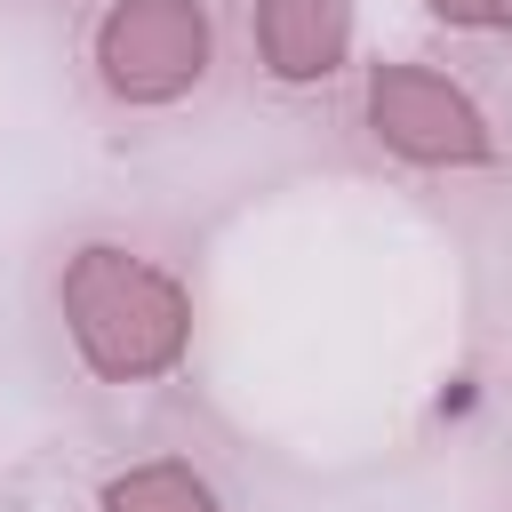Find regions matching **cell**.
Returning a JSON list of instances; mask_svg holds the SVG:
<instances>
[{
  "mask_svg": "<svg viewBox=\"0 0 512 512\" xmlns=\"http://www.w3.org/2000/svg\"><path fill=\"white\" fill-rule=\"evenodd\" d=\"M56 304H64V336H72L80 368L104 376V384H160L192 352V296H184V280L160 272L136 248L88 240L80 256H64Z\"/></svg>",
  "mask_w": 512,
  "mask_h": 512,
  "instance_id": "1",
  "label": "cell"
},
{
  "mask_svg": "<svg viewBox=\"0 0 512 512\" xmlns=\"http://www.w3.org/2000/svg\"><path fill=\"white\" fill-rule=\"evenodd\" d=\"M96 504H104V512H224L216 488H208L192 464H176V456H152V464L112 472Z\"/></svg>",
  "mask_w": 512,
  "mask_h": 512,
  "instance_id": "5",
  "label": "cell"
},
{
  "mask_svg": "<svg viewBox=\"0 0 512 512\" xmlns=\"http://www.w3.org/2000/svg\"><path fill=\"white\" fill-rule=\"evenodd\" d=\"M216 32L200 0H112L96 24V80L120 104H176L208 80Z\"/></svg>",
  "mask_w": 512,
  "mask_h": 512,
  "instance_id": "2",
  "label": "cell"
},
{
  "mask_svg": "<svg viewBox=\"0 0 512 512\" xmlns=\"http://www.w3.org/2000/svg\"><path fill=\"white\" fill-rule=\"evenodd\" d=\"M448 32H504L512 24V0H424Z\"/></svg>",
  "mask_w": 512,
  "mask_h": 512,
  "instance_id": "6",
  "label": "cell"
},
{
  "mask_svg": "<svg viewBox=\"0 0 512 512\" xmlns=\"http://www.w3.org/2000/svg\"><path fill=\"white\" fill-rule=\"evenodd\" d=\"M256 56L280 88H320L352 56V0H256Z\"/></svg>",
  "mask_w": 512,
  "mask_h": 512,
  "instance_id": "4",
  "label": "cell"
},
{
  "mask_svg": "<svg viewBox=\"0 0 512 512\" xmlns=\"http://www.w3.org/2000/svg\"><path fill=\"white\" fill-rule=\"evenodd\" d=\"M368 128L408 168H488L496 160L488 112L432 64H368Z\"/></svg>",
  "mask_w": 512,
  "mask_h": 512,
  "instance_id": "3",
  "label": "cell"
}]
</instances>
